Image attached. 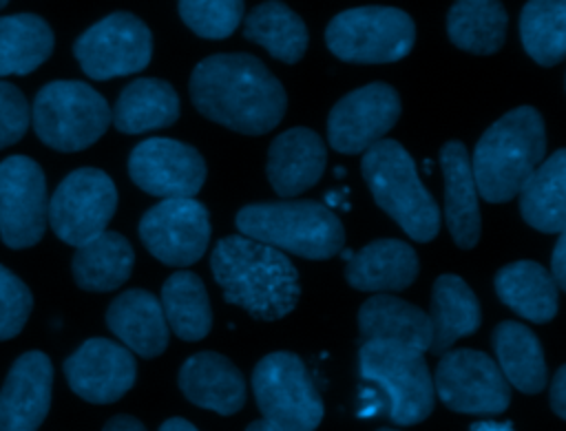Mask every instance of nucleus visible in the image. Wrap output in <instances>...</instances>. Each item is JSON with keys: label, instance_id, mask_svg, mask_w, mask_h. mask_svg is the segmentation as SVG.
<instances>
[{"label": "nucleus", "instance_id": "19", "mask_svg": "<svg viewBox=\"0 0 566 431\" xmlns=\"http://www.w3.org/2000/svg\"><path fill=\"white\" fill-rule=\"evenodd\" d=\"M104 318L113 336L142 358H155L168 347L170 327L159 298L148 290H124L111 301Z\"/></svg>", "mask_w": 566, "mask_h": 431}, {"label": "nucleus", "instance_id": "10", "mask_svg": "<svg viewBox=\"0 0 566 431\" xmlns=\"http://www.w3.org/2000/svg\"><path fill=\"white\" fill-rule=\"evenodd\" d=\"M73 55L91 80L133 75L146 69L153 57V33L137 15L115 11L75 40Z\"/></svg>", "mask_w": 566, "mask_h": 431}, {"label": "nucleus", "instance_id": "18", "mask_svg": "<svg viewBox=\"0 0 566 431\" xmlns=\"http://www.w3.org/2000/svg\"><path fill=\"white\" fill-rule=\"evenodd\" d=\"M53 393V365L40 349L18 356L0 387V431H38Z\"/></svg>", "mask_w": 566, "mask_h": 431}, {"label": "nucleus", "instance_id": "31", "mask_svg": "<svg viewBox=\"0 0 566 431\" xmlns=\"http://www.w3.org/2000/svg\"><path fill=\"white\" fill-rule=\"evenodd\" d=\"M55 46L49 22L35 13L0 15V77L29 75L42 66Z\"/></svg>", "mask_w": 566, "mask_h": 431}, {"label": "nucleus", "instance_id": "9", "mask_svg": "<svg viewBox=\"0 0 566 431\" xmlns=\"http://www.w3.org/2000/svg\"><path fill=\"white\" fill-rule=\"evenodd\" d=\"M252 391L263 420L281 431H314L323 420V400L296 354L263 356L252 371Z\"/></svg>", "mask_w": 566, "mask_h": 431}, {"label": "nucleus", "instance_id": "5", "mask_svg": "<svg viewBox=\"0 0 566 431\" xmlns=\"http://www.w3.org/2000/svg\"><path fill=\"white\" fill-rule=\"evenodd\" d=\"M360 170L374 201L413 239L431 241L440 230V212L422 186L409 153L394 139H380L365 150Z\"/></svg>", "mask_w": 566, "mask_h": 431}, {"label": "nucleus", "instance_id": "26", "mask_svg": "<svg viewBox=\"0 0 566 431\" xmlns=\"http://www.w3.org/2000/svg\"><path fill=\"white\" fill-rule=\"evenodd\" d=\"M135 252L126 236L104 230L75 248L71 272L77 287L86 292H111L122 287L133 272Z\"/></svg>", "mask_w": 566, "mask_h": 431}, {"label": "nucleus", "instance_id": "17", "mask_svg": "<svg viewBox=\"0 0 566 431\" xmlns=\"http://www.w3.org/2000/svg\"><path fill=\"white\" fill-rule=\"evenodd\" d=\"M64 376L71 391L82 400L111 404L133 389L137 362L122 343L88 338L64 360Z\"/></svg>", "mask_w": 566, "mask_h": 431}, {"label": "nucleus", "instance_id": "12", "mask_svg": "<svg viewBox=\"0 0 566 431\" xmlns=\"http://www.w3.org/2000/svg\"><path fill=\"white\" fill-rule=\"evenodd\" d=\"M49 223L46 177L27 155L0 161V239L11 250L35 245Z\"/></svg>", "mask_w": 566, "mask_h": 431}, {"label": "nucleus", "instance_id": "1", "mask_svg": "<svg viewBox=\"0 0 566 431\" xmlns=\"http://www.w3.org/2000/svg\"><path fill=\"white\" fill-rule=\"evenodd\" d=\"M188 88L203 117L243 135L272 130L287 104L281 82L248 53H217L201 60Z\"/></svg>", "mask_w": 566, "mask_h": 431}, {"label": "nucleus", "instance_id": "45", "mask_svg": "<svg viewBox=\"0 0 566 431\" xmlns=\"http://www.w3.org/2000/svg\"><path fill=\"white\" fill-rule=\"evenodd\" d=\"M7 2H9V0H0V9H2Z\"/></svg>", "mask_w": 566, "mask_h": 431}, {"label": "nucleus", "instance_id": "40", "mask_svg": "<svg viewBox=\"0 0 566 431\" xmlns=\"http://www.w3.org/2000/svg\"><path fill=\"white\" fill-rule=\"evenodd\" d=\"M551 409L566 420V365H562L551 382Z\"/></svg>", "mask_w": 566, "mask_h": 431}, {"label": "nucleus", "instance_id": "27", "mask_svg": "<svg viewBox=\"0 0 566 431\" xmlns=\"http://www.w3.org/2000/svg\"><path fill=\"white\" fill-rule=\"evenodd\" d=\"M520 195L524 221L546 234L566 230V148L555 150L526 179Z\"/></svg>", "mask_w": 566, "mask_h": 431}, {"label": "nucleus", "instance_id": "20", "mask_svg": "<svg viewBox=\"0 0 566 431\" xmlns=\"http://www.w3.org/2000/svg\"><path fill=\"white\" fill-rule=\"evenodd\" d=\"M177 382L192 404L221 416H232L245 404L241 371L217 351H199L186 358Z\"/></svg>", "mask_w": 566, "mask_h": 431}, {"label": "nucleus", "instance_id": "6", "mask_svg": "<svg viewBox=\"0 0 566 431\" xmlns=\"http://www.w3.org/2000/svg\"><path fill=\"white\" fill-rule=\"evenodd\" d=\"M358 371L378 391L382 413L391 422L416 424L431 413L436 387L422 351L385 340H365L358 351Z\"/></svg>", "mask_w": 566, "mask_h": 431}, {"label": "nucleus", "instance_id": "34", "mask_svg": "<svg viewBox=\"0 0 566 431\" xmlns=\"http://www.w3.org/2000/svg\"><path fill=\"white\" fill-rule=\"evenodd\" d=\"M506 22L500 0H455L447 15V33L458 49L489 55L504 44Z\"/></svg>", "mask_w": 566, "mask_h": 431}, {"label": "nucleus", "instance_id": "21", "mask_svg": "<svg viewBox=\"0 0 566 431\" xmlns=\"http://www.w3.org/2000/svg\"><path fill=\"white\" fill-rule=\"evenodd\" d=\"M325 170V144L310 128L281 133L268 150V179L276 195L292 197L312 188Z\"/></svg>", "mask_w": 566, "mask_h": 431}, {"label": "nucleus", "instance_id": "22", "mask_svg": "<svg viewBox=\"0 0 566 431\" xmlns=\"http://www.w3.org/2000/svg\"><path fill=\"white\" fill-rule=\"evenodd\" d=\"M440 166L444 175V217L458 248H473L480 239L478 186L467 148L451 139L440 148Z\"/></svg>", "mask_w": 566, "mask_h": 431}, {"label": "nucleus", "instance_id": "28", "mask_svg": "<svg viewBox=\"0 0 566 431\" xmlns=\"http://www.w3.org/2000/svg\"><path fill=\"white\" fill-rule=\"evenodd\" d=\"M480 303L473 290L455 274H442L431 292V345L433 354H444L455 340L480 327Z\"/></svg>", "mask_w": 566, "mask_h": 431}, {"label": "nucleus", "instance_id": "35", "mask_svg": "<svg viewBox=\"0 0 566 431\" xmlns=\"http://www.w3.org/2000/svg\"><path fill=\"white\" fill-rule=\"evenodd\" d=\"M520 35L537 64L566 60V0H528L520 13Z\"/></svg>", "mask_w": 566, "mask_h": 431}, {"label": "nucleus", "instance_id": "25", "mask_svg": "<svg viewBox=\"0 0 566 431\" xmlns=\"http://www.w3.org/2000/svg\"><path fill=\"white\" fill-rule=\"evenodd\" d=\"M111 115L113 126L126 135L166 128L179 117V95L166 80L137 77L117 95Z\"/></svg>", "mask_w": 566, "mask_h": 431}, {"label": "nucleus", "instance_id": "11", "mask_svg": "<svg viewBox=\"0 0 566 431\" xmlns=\"http://www.w3.org/2000/svg\"><path fill=\"white\" fill-rule=\"evenodd\" d=\"M117 210V188L99 168L69 172L49 199V225L66 245H82L102 234Z\"/></svg>", "mask_w": 566, "mask_h": 431}, {"label": "nucleus", "instance_id": "41", "mask_svg": "<svg viewBox=\"0 0 566 431\" xmlns=\"http://www.w3.org/2000/svg\"><path fill=\"white\" fill-rule=\"evenodd\" d=\"M102 431H148V429L137 418L119 413V416L108 418L106 424L102 427Z\"/></svg>", "mask_w": 566, "mask_h": 431}, {"label": "nucleus", "instance_id": "44", "mask_svg": "<svg viewBox=\"0 0 566 431\" xmlns=\"http://www.w3.org/2000/svg\"><path fill=\"white\" fill-rule=\"evenodd\" d=\"M245 431H281V429L274 427V424H270L268 420H254L252 424H248Z\"/></svg>", "mask_w": 566, "mask_h": 431}, {"label": "nucleus", "instance_id": "14", "mask_svg": "<svg viewBox=\"0 0 566 431\" xmlns=\"http://www.w3.org/2000/svg\"><path fill=\"white\" fill-rule=\"evenodd\" d=\"M139 239L164 265H192L210 243L208 208L195 197L161 199L142 217Z\"/></svg>", "mask_w": 566, "mask_h": 431}, {"label": "nucleus", "instance_id": "42", "mask_svg": "<svg viewBox=\"0 0 566 431\" xmlns=\"http://www.w3.org/2000/svg\"><path fill=\"white\" fill-rule=\"evenodd\" d=\"M159 431H199L192 422H188L186 418H168Z\"/></svg>", "mask_w": 566, "mask_h": 431}, {"label": "nucleus", "instance_id": "15", "mask_svg": "<svg viewBox=\"0 0 566 431\" xmlns=\"http://www.w3.org/2000/svg\"><path fill=\"white\" fill-rule=\"evenodd\" d=\"M128 175L137 188L153 197H195L206 181V161L190 144L150 137L130 150Z\"/></svg>", "mask_w": 566, "mask_h": 431}, {"label": "nucleus", "instance_id": "33", "mask_svg": "<svg viewBox=\"0 0 566 431\" xmlns=\"http://www.w3.org/2000/svg\"><path fill=\"white\" fill-rule=\"evenodd\" d=\"M243 35L287 64L298 62L307 49L305 22L281 0L256 4L245 15Z\"/></svg>", "mask_w": 566, "mask_h": 431}, {"label": "nucleus", "instance_id": "3", "mask_svg": "<svg viewBox=\"0 0 566 431\" xmlns=\"http://www.w3.org/2000/svg\"><path fill=\"white\" fill-rule=\"evenodd\" d=\"M546 153L544 119L533 106L502 115L475 144L471 168L478 195L491 203L513 199Z\"/></svg>", "mask_w": 566, "mask_h": 431}, {"label": "nucleus", "instance_id": "37", "mask_svg": "<svg viewBox=\"0 0 566 431\" xmlns=\"http://www.w3.org/2000/svg\"><path fill=\"white\" fill-rule=\"evenodd\" d=\"M33 309V294L27 283L0 263V340L22 332Z\"/></svg>", "mask_w": 566, "mask_h": 431}, {"label": "nucleus", "instance_id": "16", "mask_svg": "<svg viewBox=\"0 0 566 431\" xmlns=\"http://www.w3.org/2000/svg\"><path fill=\"white\" fill-rule=\"evenodd\" d=\"M400 117L398 93L385 82L360 86L336 102L327 117L329 146L358 155L378 144Z\"/></svg>", "mask_w": 566, "mask_h": 431}, {"label": "nucleus", "instance_id": "30", "mask_svg": "<svg viewBox=\"0 0 566 431\" xmlns=\"http://www.w3.org/2000/svg\"><path fill=\"white\" fill-rule=\"evenodd\" d=\"M497 367L506 382L522 393H537L546 387V362L537 336L517 320H504L493 329Z\"/></svg>", "mask_w": 566, "mask_h": 431}, {"label": "nucleus", "instance_id": "2", "mask_svg": "<svg viewBox=\"0 0 566 431\" xmlns=\"http://www.w3.org/2000/svg\"><path fill=\"white\" fill-rule=\"evenodd\" d=\"M210 270L228 303L261 320H276L296 307L301 287L292 261L276 248L243 234L217 241Z\"/></svg>", "mask_w": 566, "mask_h": 431}, {"label": "nucleus", "instance_id": "13", "mask_svg": "<svg viewBox=\"0 0 566 431\" xmlns=\"http://www.w3.org/2000/svg\"><path fill=\"white\" fill-rule=\"evenodd\" d=\"M433 387L438 398L460 413L495 416L511 402V385L497 362L478 349L444 351Z\"/></svg>", "mask_w": 566, "mask_h": 431}, {"label": "nucleus", "instance_id": "39", "mask_svg": "<svg viewBox=\"0 0 566 431\" xmlns=\"http://www.w3.org/2000/svg\"><path fill=\"white\" fill-rule=\"evenodd\" d=\"M551 274L555 283L566 292V230L559 232V239L555 243V250L551 256Z\"/></svg>", "mask_w": 566, "mask_h": 431}, {"label": "nucleus", "instance_id": "36", "mask_svg": "<svg viewBox=\"0 0 566 431\" xmlns=\"http://www.w3.org/2000/svg\"><path fill=\"white\" fill-rule=\"evenodd\" d=\"M184 24L208 40H223L243 20V0H179Z\"/></svg>", "mask_w": 566, "mask_h": 431}, {"label": "nucleus", "instance_id": "7", "mask_svg": "<svg viewBox=\"0 0 566 431\" xmlns=\"http://www.w3.org/2000/svg\"><path fill=\"white\" fill-rule=\"evenodd\" d=\"M31 124L42 144L60 153L93 146L113 124L104 95L80 80L44 84L31 104Z\"/></svg>", "mask_w": 566, "mask_h": 431}, {"label": "nucleus", "instance_id": "29", "mask_svg": "<svg viewBox=\"0 0 566 431\" xmlns=\"http://www.w3.org/2000/svg\"><path fill=\"white\" fill-rule=\"evenodd\" d=\"M500 301L517 316L533 323H548L557 314V283L535 261H515L495 274Z\"/></svg>", "mask_w": 566, "mask_h": 431}, {"label": "nucleus", "instance_id": "43", "mask_svg": "<svg viewBox=\"0 0 566 431\" xmlns=\"http://www.w3.org/2000/svg\"><path fill=\"white\" fill-rule=\"evenodd\" d=\"M469 431H513L511 422H493V420H482L473 422Z\"/></svg>", "mask_w": 566, "mask_h": 431}, {"label": "nucleus", "instance_id": "4", "mask_svg": "<svg viewBox=\"0 0 566 431\" xmlns=\"http://www.w3.org/2000/svg\"><path fill=\"white\" fill-rule=\"evenodd\" d=\"M239 232L303 259H332L343 250L340 219L318 201L250 203L237 212Z\"/></svg>", "mask_w": 566, "mask_h": 431}, {"label": "nucleus", "instance_id": "8", "mask_svg": "<svg viewBox=\"0 0 566 431\" xmlns=\"http://www.w3.org/2000/svg\"><path fill=\"white\" fill-rule=\"evenodd\" d=\"M325 42L338 60L385 64L402 60L411 51L416 24L396 7H354L332 18Z\"/></svg>", "mask_w": 566, "mask_h": 431}, {"label": "nucleus", "instance_id": "38", "mask_svg": "<svg viewBox=\"0 0 566 431\" xmlns=\"http://www.w3.org/2000/svg\"><path fill=\"white\" fill-rule=\"evenodd\" d=\"M31 124V106L24 93L0 80V150L20 141Z\"/></svg>", "mask_w": 566, "mask_h": 431}, {"label": "nucleus", "instance_id": "46", "mask_svg": "<svg viewBox=\"0 0 566 431\" xmlns=\"http://www.w3.org/2000/svg\"><path fill=\"white\" fill-rule=\"evenodd\" d=\"M378 431H396V429H378Z\"/></svg>", "mask_w": 566, "mask_h": 431}, {"label": "nucleus", "instance_id": "32", "mask_svg": "<svg viewBox=\"0 0 566 431\" xmlns=\"http://www.w3.org/2000/svg\"><path fill=\"white\" fill-rule=\"evenodd\" d=\"M161 309L170 332L188 343L212 329V307L203 281L190 270H177L161 285Z\"/></svg>", "mask_w": 566, "mask_h": 431}, {"label": "nucleus", "instance_id": "24", "mask_svg": "<svg viewBox=\"0 0 566 431\" xmlns=\"http://www.w3.org/2000/svg\"><path fill=\"white\" fill-rule=\"evenodd\" d=\"M360 340L396 343L416 351H427L431 345L429 314L416 305L378 294L365 301L358 309Z\"/></svg>", "mask_w": 566, "mask_h": 431}, {"label": "nucleus", "instance_id": "23", "mask_svg": "<svg viewBox=\"0 0 566 431\" xmlns=\"http://www.w3.org/2000/svg\"><path fill=\"white\" fill-rule=\"evenodd\" d=\"M345 276L363 292H400L418 276V256L405 241L378 239L347 261Z\"/></svg>", "mask_w": 566, "mask_h": 431}]
</instances>
